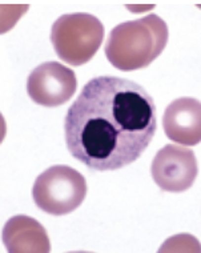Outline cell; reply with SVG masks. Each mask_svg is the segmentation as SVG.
I'll list each match as a JSON object with an SVG mask.
<instances>
[{
    "label": "cell",
    "instance_id": "obj_2",
    "mask_svg": "<svg viewBox=\"0 0 201 253\" xmlns=\"http://www.w3.org/2000/svg\"><path fill=\"white\" fill-rule=\"evenodd\" d=\"M168 26L158 15L119 24L111 31L105 44V56L120 71L148 67L168 43Z\"/></svg>",
    "mask_w": 201,
    "mask_h": 253
},
{
    "label": "cell",
    "instance_id": "obj_6",
    "mask_svg": "<svg viewBox=\"0 0 201 253\" xmlns=\"http://www.w3.org/2000/svg\"><path fill=\"white\" fill-rule=\"evenodd\" d=\"M78 79L72 70L60 63L48 61L36 67L27 80L28 96L43 107H59L74 96Z\"/></svg>",
    "mask_w": 201,
    "mask_h": 253
},
{
    "label": "cell",
    "instance_id": "obj_3",
    "mask_svg": "<svg viewBox=\"0 0 201 253\" xmlns=\"http://www.w3.org/2000/svg\"><path fill=\"white\" fill-rule=\"evenodd\" d=\"M104 39V26L89 13H68L53 23L51 42L61 60L83 66L95 56Z\"/></svg>",
    "mask_w": 201,
    "mask_h": 253
},
{
    "label": "cell",
    "instance_id": "obj_8",
    "mask_svg": "<svg viewBox=\"0 0 201 253\" xmlns=\"http://www.w3.org/2000/svg\"><path fill=\"white\" fill-rule=\"evenodd\" d=\"M3 243L9 253H48L51 243L41 224L30 216H13L3 228Z\"/></svg>",
    "mask_w": 201,
    "mask_h": 253
},
{
    "label": "cell",
    "instance_id": "obj_4",
    "mask_svg": "<svg viewBox=\"0 0 201 253\" xmlns=\"http://www.w3.org/2000/svg\"><path fill=\"white\" fill-rule=\"evenodd\" d=\"M84 176L68 166H53L38 176L32 197L45 213L64 216L78 210L87 196Z\"/></svg>",
    "mask_w": 201,
    "mask_h": 253
},
{
    "label": "cell",
    "instance_id": "obj_1",
    "mask_svg": "<svg viewBox=\"0 0 201 253\" xmlns=\"http://www.w3.org/2000/svg\"><path fill=\"white\" fill-rule=\"evenodd\" d=\"M156 105L140 84L116 76L89 80L64 119L70 153L93 170H116L143 155L158 129Z\"/></svg>",
    "mask_w": 201,
    "mask_h": 253
},
{
    "label": "cell",
    "instance_id": "obj_7",
    "mask_svg": "<svg viewBox=\"0 0 201 253\" xmlns=\"http://www.w3.org/2000/svg\"><path fill=\"white\" fill-rule=\"evenodd\" d=\"M166 137L181 145L201 143V103L193 97H180L168 105L162 116Z\"/></svg>",
    "mask_w": 201,
    "mask_h": 253
},
{
    "label": "cell",
    "instance_id": "obj_5",
    "mask_svg": "<svg viewBox=\"0 0 201 253\" xmlns=\"http://www.w3.org/2000/svg\"><path fill=\"white\" fill-rule=\"evenodd\" d=\"M151 173L162 191L181 193L192 187L199 173V167L192 149L166 144L153 159Z\"/></svg>",
    "mask_w": 201,
    "mask_h": 253
}]
</instances>
